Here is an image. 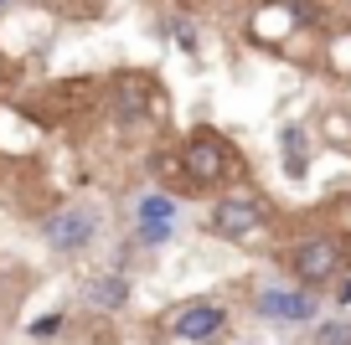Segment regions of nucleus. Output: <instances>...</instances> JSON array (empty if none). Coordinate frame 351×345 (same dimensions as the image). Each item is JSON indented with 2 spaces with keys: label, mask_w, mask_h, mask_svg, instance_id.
Listing matches in <instances>:
<instances>
[{
  "label": "nucleus",
  "mask_w": 351,
  "mask_h": 345,
  "mask_svg": "<svg viewBox=\"0 0 351 345\" xmlns=\"http://www.w3.org/2000/svg\"><path fill=\"white\" fill-rule=\"evenodd\" d=\"M181 170H186L191 186H202V191H212V186L228 181V150H222L217 134H191L186 150H181Z\"/></svg>",
  "instance_id": "f257e3e1"
},
{
  "label": "nucleus",
  "mask_w": 351,
  "mask_h": 345,
  "mask_svg": "<svg viewBox=\"0 0 351 345\" xmlns=\"http://www.w3.org/2000/svg\"><path fill=\"white\" fill-rule=\"evenodd\" d=\"M289 268L300 273V283L320 289V283H330L341 273V248L330 238H310V242H300V248L289 253Z\"/></svg>",
  "instance_id": "f03ea898"
},
{
  "label": "nucleus",
  "mask_w": 351,
  "mask_h": 345,
  "mask_svg": "<svg viewBox=\"0 0 351 345\" xmlns=\"http://www.w3.org/2000/svg\"><path fill=\"white\" fill-rule=\"evenodd\" d=\"M150 108H155V83H150V77H140V73L114 77V114H119L124 124L145 119Z\"/></svg>",
  "instance_id": "7ed1b4c3"
},
{
  "label": "nucleus",
  "mask_w": 351,
  "mask_h": 345,
  "mask_svg": "<svg viewBox=\"0 0 351 345\" xmlns=\"http://www.w3.org/2000/svg\"><path fill=\"white\" fill-rule=\"evenodd\" d=\"M258 314L263 320H285V324H305V320H315V299L310 294H289V289H263Z\"/></svg>",
  "instance_id": "20e7f679"
},
{
  "label": "nucleus",
  "mask_w": 351,
  "mask_h": 345,
  "mask_svg": "<svg viewBox=\"0 0 351 345\" xmlns=\"http://www.w3.org/2000/svg\"><path fill=\"white\" fill-rule=\"evenodd\" d=\"M253 227H258V206H253L248 196H228V201H217V212H212V232H217V238H248Z\"/></svg>",
  "instance_id": "39448f33"
},
{
  "label": "nucleus",
  "mask_w": 351,
  "mask_h": 345,
  "mask_svg": "<svg viewBox=\"0 0 351 345\" xmlns=\"http://www.w3.org/2000/svg\"><path fill=\"white\" fill-rule=\"evenodd\" d=\"M222 304H212V299H197V304H186V309L176 314V335L181 340H207V335H217L222 330Z\"/></svg>",
  "instance_id": "423d86ee"
},
{
  "label": "nucleus",
  "mask_w": 351,
  "mask_h": 345,
  "mask_svg": "<svg viewBox=\"0 0 351 345\" xmlns=\"http://www.w3.org/2000/svg\"><path fill=\"white\" fill-rule=\"evenodd\" d=\"M88 238H93V216L88 212H57L47 222V242L52 248H83Z\"/></svg>",
  "instance_id": "0eeeda50"
},
{
  "label": "nucleus",
  "mask_w": 351,
  "mask_h": 345,
  "mask_svg": "<svg viewBox=\"0 0 351 345\" xmlns=\"http://www.w3.org/2000/svg\"><path fill=\"white\" fill-rule=\"evenodd\" d=\"M171 212H176L171 196H145V201H140V227H165Z\"/></svg>",
  "instance_id": "6e6552de"
},
{
  "label": "nucleus",
  "mask_w": 351,
  "mask_h": 345,
  "mask_svg": "<svg viewBox=\"0 0 351 345\" xmlns=\"http://www.w3.org/2000/svg\"><path fill=\"white\" fill-rule=\"evenodd\" d=\"M124 299H130V283L124 279H99L93 283V304H104V309H119Z\"/></svg>",
  "instance_id": "1a4fd4ad"
},
{
  "label": "nucleus",
  "mask_w": 351,
  "mask_h": 345,
  "mask_svg": "<svg viewBox=\"0 0 351 345\" xmlns=\"http://www.w3.org/2000/svg\"><path fill=\"white\" fill-rule=\"evenodd\" d=\"M315 345H351V324H320Z\"/></svg>",
  "instance_id": "9d476101"
},
{
  "label": "nucleus",
  "mask_w": 351,
  "mask_h": 345,
  "mask_svg": "<svg viewBox=\"0 0 351 345\" xmlns=\"http://www.w3.org/2000/svg\"><path fill=\"white\" fill-rule=\"evenodd\" d=\"M140 238L145 242H165V238H171V222H165V227H140Z\"/></svg>",
  "instance_id": "9b49d317"
},
{
  "label": "nucleus",
  "mask_w": 351,
  "mask_h": 345,
  "mask_svg": "<svg viewBox=\"0 0 351 345\" xmlns=\"http://www.w3.org/2000/svg\"><path fill=\"white\" fill-rule=\"evenodd\" d=\"M285 140H289V165H300V140H305V134H300V129H289Z\"/></svg>",
  "instance_id": "f8f14e48"
},
{
  "label": "nucleus",
  "mask_w": 351,
  "mask_h": 345,
  "mask_svg": "<svg viewBox=\"0 0 351 345\" xmlns=\"http://www.w3.org/2000/svg\"><path fill=\"white\" fill-rule=\"evenodd\" d=\"M341 304H351V279H346V283H341Z\"/></svg>",
  "instance_id": "ddd939ff"
},
{
  "label": "nucleus",
  "mask_w": 351,
  "mask_h": 345,
  "mask_svg": "<svg viewBox=\"0 0 351 345\" xmlns=\"http://www.w3.org/2000/svg\"><path fill=\"white\" fill-rule=\"evenodd\" d=\"M341 258H346V263H351V242H346V253H341Z\"/></svg>",
  "instance_id": "4468645a"
},
{
  "label": "nucleus",
  "mask_w": 351,
  "mask_h": 345,
  "mask_svg": "<svg viewBox=\"0 0 351 345\" xmlns=\"http://www.w3.org/2000/svg\"><path fill=\"white\" fill-rule=\"evenodd\" d=\"M0 5H11V0H0Z\"/></svg>",
  "instance_id": "2eb2a0df"
}]
</instances>
